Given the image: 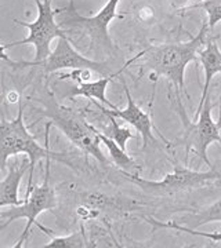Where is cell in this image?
<instances>
[{"label":"cell","instance_id":"9","mask_svg":"<svg viewBox=\"0 0 221 248\" xmlns=\"http://www.w3.org/2000/svg\"><path fill=\"white\" fill-rule=\"evenodd\" d=\"M212 108L213 105L210 102V94H209L198 119L192 123L184 120L187 127L186 135H184L187 156H188V152L194 151L195 155L209 167H213V166L207 157V148L214 142L221 145V97L219 122L213 120Z\"/></svg>","mask_w":221,"mask_h":248},{"label":"cell","instance_id":"7","mask_svg":"<svg viewBox=\"0 0 221 248\" xmlns=\"http://www.w3.org/2000/svg\"><path fill=\"white\" fill-rule=\"evenodd\" d=\"M1 58L10 63V66L14 68H25V66H40L42 71L46 75L54 73L60 71H72V69H91L93 72H97L100 75L111 76L114 72L109 68V65L104 61H93L87 57L78 53L73 46H72L69 37L64 36L57 39V46L51 54L40 62L32 61H11L7 58V55L1 53Z\"/></svg>","mask_w":221,"mask_h":248},{"label":"cell","instance_id":"5","mask_svg":"<svg viewBox=\"0 0 221 248\" xmlns=\"http://www.w3.org/2000/svg\"><path fill=\"white\" fill-rule=\"evenodd\" d=\"M120 0H108L105 6L100 10L93 17H83L78 14L75 9L73 0H71L69 6L61 10L60 16V27L65 32H78L83 37H86L93 50L97 53L112 54L116 51V47L109 36V24L116 17H122L116 14V9Z\"/></svg>","mask_w":221,"mask_h":248},{"label":"cell","instance_id":"13","mask_svg":"<svg viewBox=\"0 0 221 248\" xmlns=\"http://www.w3.org/2000/svg\"><path fill=\"white\" fill-rule=\"evenodd\" d=\"M29 171V159L22 160V163H13L10 164L7 175L0 182V208H6L10 205H19L24 203V199H19V185Z\"/></svg>","mask_w":221,"mask_h":248},{"label":"cell","instance_id":"11","mask_svg":"<svg viewBox=\"0 0 221 248\" xmlns=\"http://www.w3.org/2000/svg\"><path fill=\"white\" fill-rule=\"evenodd\" d=\"M199 62H201V65H202L204 72V91H202V97H201V101H199V107H198V110L195 113L194 120L198 119V116H199L202 108H204L206 98L210 94L209 89H210V83H212L214 75H217V73L221 72V51L220 48H219L217 42H216V37L210 36V39L206 40L204 48H201V51H199Z\"/></svg>","mask_w":221,"mask_h":248},{"label":"cell","instance_id":"2","mask_svg":"<svg viewBox=\"0 0 221 248\" xmlns=\"http://www.w3.org/2000/svg\"><path fill=\"white\" fill-rule=\"evenodd\" d=\"M27 155L29 159V181H28L27 195L34 189V172L37 161L40 160H51L68 166L69 169L79 171L75 167L72 159L65 152H54L49 148V145L42 146L36 141V137L29 133L27 125L24 123V107L18 102V115L13 120H6L1 117L0 124V166L1 170L7 167V161L17 155ZM25 195V196H27Z\"/></svg>","mask_w":221,"mask_h":248},{"label":"cell","instance_id":"8","mask_svg":"<svg viewBox=\"0 0 221 248\" xmlns=\"http://www.w3.org/2000/svg\"><path fill=\"white\" fill-rule=\"evenodd\" d=\"M123 174L124 177L130 182L136 184L141 190L155 196L173 195L184 190H192L207 185L213 181H221V175L214 170V167H212L210 171L202 172V171L189 170L181 164H176L173 172L168 174L162 181H148L130 172H123Z\"/></svg>","mask_w":221,"mask_h":248},{"label":"cell","instance_id":"1","mask_svg":"<svg viewBox=\"0 0 221 248\" xmlns=\"http://www.w3.org/2000/svg\"><path fill=\"white\" fill-rule=\"evenodd\" d=\"M210 33L207 22H204L199 29V33L191 37L187 42L168 43V45L150 46L137 55V60H141L142 69H150L151 80L156 81L159 76L168 79L177 91L184 93L189 99V94L186 90V69L189 62L199 63V51L206 43V36Z\"/></svg>","mask_w":221,"mask_h":248},{"label":"cell","instance_id":"10","mask_svg":"<svg viewBox=\"0 0 221 248\" xmlns=\"http://www.w3.org/2000/svg\"><path fill=\"white\" fill-rule=\"evenodd\" d=\"M120 81L123 84L124 94H126V98H127V107L124 109H119L118 107L115 109H111V108L105 107V105H100V102L96 101V99H93V102L105 116H115L116 119H120V120H123L126 123L133 125L134 130L142 137V149H145L150 143L156 145L158 141H156L155 135L152 133V130L153 128L156 130V127H155V124L152 123L150 113L142 110L141 108L136 104V101L133 99L130 90L126 86L124 80H120Z\"/></svg>","mask_w":221,"mask_h":248},{"label":"cell","instance_id":"6","mask_svg":"<svg viewBox=\"0 0 221 248\" xmlns=\"http://www.w3.org/2000/svg\"><path fill=\"white\" fill-rule=\"evenodd\" d=\"M35 3L37 6V18L34 22H24L19 19H14V22L17 25L29 29V35L22 40L3 45L1 51H6L7 48H13L17 46L32 45L35 47V58L32 62H40L51 54L50 45L54 39L67 36V32L55 21V16L60 14L62 9H51V0H44V1L35 0Z\"/></svg>","mask_w":221,"mask_h":248},{"label":"cell","instance_id":"3","mask_svg":"<svg viewBox=\"0 0 221 248\" xmlns=\"http://www.w3.org/2000/svg\"><path fill=\"white\" fill-rule=\"evenodd\" d=\"M35 99L42 104V112L51 120L50 123L55 125L78 149L87 156H93L104 166L109 163L100 146L102 142L100 141L97 133L94 131V125L88 123L78 110L58 104L53 94L47 90L35 95Z\"/></svg>","mask_w":221,"mask_h":248},{"label":"cell","instance_id":"16","mask_svg":"<svg viewBox=\"0 0 221 248\" xmlns=\"http://www.w3.org/2000/svg\"><path fill=\"white\" fill-rule=\"evenodd\" d=\"M46 247L54 248H85L88 247L87 237L85 234L83 229L78 232H73L68 236H62V237H55L51 236L50 243L46 244Z\"/></svg>","mask_w":221,"mask_h":248},{"label":"cell","instance_id":"18","mask_svg":"<svg viewBox=\"0 0 221 248\" xmlns=\"http://www.w3.org/2000/svg\"><path fill=\"white\" fill-rule=\"evenodd\" d=\"M106 117H108L109 124H111V128H109V131H108V135H109L112 140H115V141L119 143V146L126 151V143H127L129 140L136 138V134L133 133L130 128L122 127L120 124L118 123L115 116H106Z\"/></svg>","mask_w":221,"mask_h":248},{"label":"cell","instance_id":"15","mask_svg":"<svg viewBox=\"0 0 221 248\" xmlns=\"http://www.w3.org/2000/svg\"><path fill=\"white\" fill-rule=\"evenodd\" d=\"M147 222H150L151 225L155 228V229H174L177 232H184V233H189L192 236H199V237H204V239H210L213 241H221V232H199L194 229V228H186V226H181L180 223L176 222H160L153 219L148 217Z\"/></svg>","mask_w":221,"mask_h":248},{"label":"cell","instance_id":"19","mask_svg":"<svg viewBox=\"0 0 221 248\" xmlns=\"http://www.w3.org/2000/svg\"><path fill=\"white\" fill-rule=\"evenodd\" d=\"M194 9H201L207 14V25L212 32L216 25L221 22V0H204V3L195 6Z\"/></svg>","mask_w":221,"mask_h":248},{"label":"cell","instance_id":"14","mask_svg":"<svg viewBox=\"0 0 221 248\" xmlns=\"http://www.w3.org/2000/svg\"><path fill=\"white\" fill-rule=\"evenodd\" d=\"M94 131L97 133L98 138H100V141L102 142V145L108 149L109 160L115 164L118 169H120L123 172H130V174L134 170H140V166L127 155V152L119 146V143L115 140H112L105 133H101L96 127H94Z\"/></svg>","mask_w":221,"mask_h":248},{"label":"cell","instance_id":"4","mask_svg":"<svg viewBox=\"0 0 221 248\" xmlns=\"http://www.w3.org/2000/svg\"><path fill=\"white\" fill-rule=\"evenodd\" d=\"M50 163L51 160H46V172H44V179L40 185H35L32 192L29 195L25 196L24 203L19 205H10V210L1 208L0 211V231H3L4 228H7L11 222L17 221V219H27V226L22 232V234L19 236L17 243L14 244V248H19L24 246V243L27 241L31 231L34 228V225L37 226L46 234H49L50 237L54 236L53 232L47 228H44L42 223L37 222V217L40 214L46 211H54L57 208V196L54 187L50 185Z\"/></svg>","mask_w":221,"mask_h":248},{"label":"cell","instance_id":"21","mask_svg":"<svg viewBox=\"0 0 221 248\" xmlns=\"http://www.w3.org/2000/svg\"><path fill=\"white\" fill-rule=\"evenodd\" d=\"M187 4L184 10H192L195 6H198V4H201V3H204V0H186Z\"/></svg>","mask_w":221,"mask_h":248},{"label":"cell","instance_id":"12","mask_svg":"<svg viewBox=\"0 0 221 248\" xmlns=\"http://www.w3.org/2000/svg\"><path fill=\"white\" fill-rule=\"evenodd\" d=\"M137 61V57H134L132 60H129V61L124 63L123 66H122V69H119V71L114 72L111 76H105V78H102V79H98V80H90V81H85V83H78V86L76 87H73L69 91V94H68V97L69 98H76V97H85L87 98V99H96L98 102H101L102 105H105V107L111 108V109H115V105L109 101V99H106V89H108V84L112 81V80L118 78V76H120L122 75V72L129 66V65H133L134 62Z\"/></svg>","mask_w":221,"mask_h":248},{"label":"cell","instance_id":"17","mask_svg":"<svg viewBox=\"0 0 221 248\" xmlns=\"http://www.w3.org/2000/svg\"><path fill=\"white\" fill-rule=\"evenodd\" d=\"M192 221H194V226H192L194 229H198L199 226H204L206 223L221 222V199L216 203L210 204L209 207H206L201 213L196 214Z\"/></svg>","mask_w":221,"mask_h":248},{"label":"cell","instance_id":"20","mask_svg":"<svg viewBox=\"0 0 221 248\" xmlns=\"http://www.w3.org/2000/svg\"><path fill=\"white\" fill-rule=\"evenodd\" d=\"M19 99H21V98H19V94H18L17 91H11V93H9V95H7V102H10V104L21 102Z\"/></svg>","mask_w":221,"mask_h":248}]
</instances>
